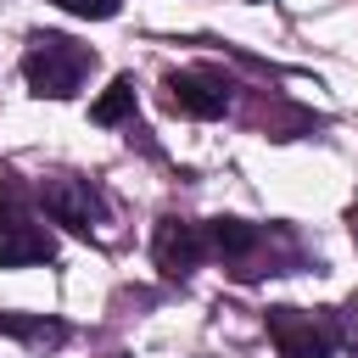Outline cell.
<instances>
[{"label": "cell", "instance_id": "obj_1", "mask_svg": "<svg viewBox=\"0 0 358 358\" xmlns=\"http://www.w3.org/2000/svg\"><path fill=\"white\" fill-rule=\"evenodd\" d=\"M95 67V50L90 45H73L67 34H34L28 50H22V78L34 95H50V101H67L78 95L84 73Z\"/></svg>", "mask_w": 358, "mask_h": 358}, {"label": "cell", "instance_id": "obj_2", "mask_svg": "<svg viewBox=\"0 0 358 358\" xmlns=\"http://www.w3.org/2000/svg\"><path fill=\"white\" fill-rule=\"evenodd\" d=\"M263 324H268V341L280 347V358H336V347H341V319L336 313H308V308H268L263 313Z\"/></svg>", "mask_w": 358, "mask_h": 358}, {"label": "cell", "instance_id": "obj_3", "mask_svg": "<svg viewBox=\"0 0 358 358\" xmlns=\"http://www.w3.org/2000/svg\"><path fill=\"white\" fill-rule=\"evenodd\" d=\"M50 257H56V235L39 229V218L17 185H0V268H28V263H50Z\"/></svg>", "mask_w": 358, "mask_h": 358}, {"label": "cell", "instance_id": "obj_4", "mask_svg": "<svg viewBox=\"0 0 358 358\" xmlns=\"http://www.w3.org/2000/svg\"><path fill=\"white\" fill-rule=\"evenodd\" d=\"M39 207H45L56 224H67L73 235H90L95 224H106V196H101L90 179H73V173H50V179L39 185Z\"/></svg>", "mask_w": 358, "mask_h": 358}, {"label": "cell", "instance_id": "obj_5", "mask_svg": "<svg viewBox=\"0 0 358 358\" xmlns=\"http://www.w3.org/2000/svg\"><path fill=\"white\" fill-rule=\"evenodd\" d=\"M229 90L235 84L224 73H213V67H179V73L162 78V101L173 112H185V117H224L229 101H235Z\"/></svg>", "mask_w": 358, "mask_h": 358}, {"label": "cell", "instance_id": "obj_6", "mask_svg": "<svg viewBox=\"0 0 358 358\" xmlns=\"http://www.w3.org/2000/svg\"><path fill=\"white\" fill-rule=\"evenodd\" d=\"M151 257H157V268L168 280H185V274H196L207 263V229L179 218V213H168L157 224V235H151Z\"/></svg>", "mask_w": 358, "mask_h": 358}, {"label": "cell", "instance_id": "obj_7", "mask_svg": "<svg viewBox=\"0 0 358 358\" xmlns=\"http://www.w3.org/2000/svg\"><path fill=\"white\" fill-rule=\"evenodd\" d=\"M207 257H218L224 268H235L246 280V263L257 252H268V229L263 224H246V218H207Z\"/></svg>", "mask_w": 358, "mask_h": 358}, {"label": "cell", "instance_id": "obj_8", "mask_svg": "<svg viewBox=\"0 0 358 358\" xmlns=\"http://www.w3.org/2000/svg\"><path fill=\"white\" fill-rule=\"evenodd\" d=\"M0 336H17L28 347H62L67 341V324L50 319V313H11V308H0Z\"/></svg>", "mask_w": 358, "mask_h": 358}, {"label": "cell", "instance_id": "obj_9", "mask_svg": "<svg viewBox=\"0 0 358 358\" xmlns=\"http://www.w3.org/2000/svg\"><path fill=\"white\" fill-rule=\"evenodd\" d=\"M90 117H95L101 129H112V123H129V117H134V78H129V73H117V78L106 84V95L90 106Z\"/></svg>", "mask_w": 358, "mask_h": 358}, {"label": "cell", "instance_id": "obj_10", "mask_svg": "<svg viewBox=\"0 0 358 358\" xmlns=\"http://www.w3.org/2000/svg\"><path fill=\"white\" fill-rule=\"evenodd\" d=\"M56 6L73 11V17H95V22H106V17L123 11V0H56Z\"/></svg>", "mask_w": 358, "mask_h": 358}, {"label": "cell", "instance_id": "obj_11", "mask_svg": "<svg viewBox=\"0 0 358 358\" xmlns=\"http://www.w3.org/2000/svg\"><path fill=\"white\" fill-rule=\"evenodd\" d=\"M336 319H341V341H347V352L358 358V291H352V302H347Z\"/></svg>", "mask_w": 358, "mask_h": 358}, {"label": "cell", "instance_id": "obj_12", "mask_svg": "<svg viewBox=\"0 0 358 358\" xmlns=\"http://www.w3.org/2000/svg\"><path fill=\"white\" fill-rule=\"evenodd\" d=\"M106 358H129V352H106Z\"/></svg>", "mask_w": 358, "mask_h": 358}, {"label": "cell", "instance_id": "obj_13", "mask_svg": "<svg viewBox=\"0 0 358 358\" xmlns=\"http://www.w3.org/2000/svg\"><path fill=\"white\" fill-rule=\"evenodd\" d=\"M352 229H358V207H352Z\"/></svg>", "mask_w": 358, "mask_h": 358}, {"label": "cell", "instance_id": "obj_14", "mask_svg": "<svg viewBox=\"0 0 358 358\" xmlns=\"http://www.w3.org/2000/svg\"><path fill=\"white\" fill-rule=\"evenodd\" d=\"M252 6H263V0H252Z\"/></svg>", "mask_w": 358, "mask_h": 358}]
</instances>
